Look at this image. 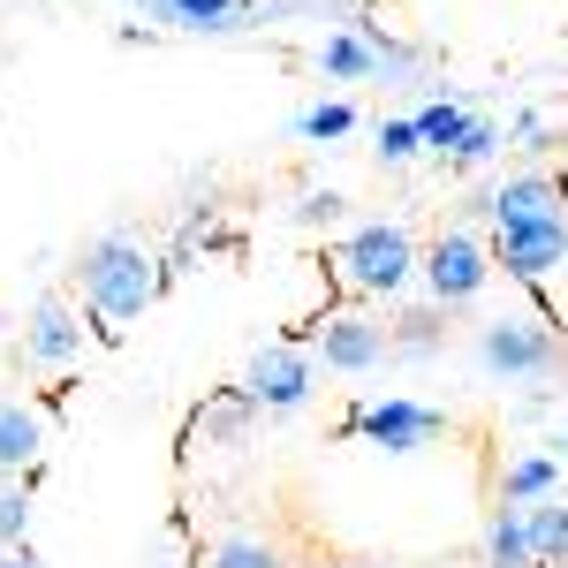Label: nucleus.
<instances>
[{"instance_id":"nucleus-6","label":"nucleus","mask_w":568,"mask_h":568,"mask_svg":"<svg viewBox=\"0 0 568 568\" xmlns=\"http://www.w3.org/2000/svg\"><path fill=\"white\" fill-rule=\"evenodd\" d=\"M342 433L372 439V447H387V455H417V447H433L439 433H447V417L439 409H425V402H356L349 417H342Z\"/></svg>"},{"instance_id":"nucleus-12","label":"nucleus","mask_w":568,"mask_h":568,"mask_svg":"<svg viewBox=\"0 0 568 568\" xmlns=\"http://www.w3.org/2000/svg\"><path fill=\"white\" fill-rule=\"evenodd\" d=\"M144 8L175 31H243L258 16V0H144Z\"/></svg>"},{"instance_id":"nucleus-25","label":"nucleus","mask_w":568,"mask_h":568,"mask_svg":"<svg viewBox=\"0 0 568 568\" xmlns=\"http://www.w3.org/2000/svg\"><path fill=\"white\" fill-rule=\"evenodd\" d=\"M326 568H349V561H326Z\"/></svg>"},{"instance_id":"nucleus-13","label":"nucleus","mask_w":568,"mask_h":568,"mask_svg":"<svg viewBox=\"0 0 568 568\" xmlns=\"http://www.w3.org/2000/svg\"><path fill=\"white\" fill-rule=\"evenodd\" d=\"M524 530H530V561L538 568H568V500H530L524 508Z\"/></svg>"},{"instance_id":"nucleus-10","label":"nucleus","mask_w":568,"mask_h":568,"mask_svg":"<svg viewBox=\"0 0 568 568\" xmlns=\"http://www.w3.org/2000/svg\"><path fill=\"white\" fill-rule=\"evenodd\" d=\"M23 356H31V364H53V372L84 356V326H77L69 296H39V304H31V326H23Z\"/></svg>"},{"instance_id":"nucleus-15","label":"nucleus","mask_w":568,"mask_h":568,"mask_svg":"<svg viewBox=\"0 0 568 568\" xmlns=\"http://www.w3.org/2000/svg\"><path fill=\"white\" fill-rule=\"evenodd\" d=\"M409 122H417V136H425V152H439V160H447V152L463 144V130H470L478 114H470L463 99H425V106H417Z\"/></svg>"},{"instance_id":"nucleus-2","label":"nucleus","mask_w":568,"mask_h":568,"mask_svg":"<svg viewBox=\"0 0 568 568\" xmlns=\"http://www.w3.org/2000/svg\"><path fill=\"white\" fill-rule=\"evenodd\" d=\"M326 265H334V281H342L349 296H402L409 273H417V243H409V227L372 220V227H349Z\"/></svg>"},{"instance_id":"nucleus-24","label":"nucleus","mask_w":568,"mask_h":568,"mask_svg":"<svg viewBox=\"0 0 568 568\" xmlns=\"http://www.w3.org/2000/svg\"><path fill=\"white\" fill-rule=\"evenodd\" d=\"M0 568H45L31 546H0Z\"/></svg>"},{"instance_id":"nucleus-23","label":"nucleus","mask_w":568,"mask_h":568,"mask_svg":"<svg viewBox=\"0 0 568 568\" xmlns=\"http://www.w3.org/2000/svg\"><path fill=\"white\" fill-rule=\"evenodd\" d=\"M334 213H342V197H334V190H311V197H304V220H334Z\"/></svg>"},{"instance_id":"nucleus-17","label":"nucleus","mask_w":568,"mask_h":568,"mask_svg":"<svg viewBox=\"0 0 568 568\" xmlns=\"http://www.w3.org/2000/svg\"><path fill=\"white\" fill-rule=\"evenodd\" d=\"M318 69H326V77H342V84H356V77H372L379 61H372V45L356 39V31H334V39L318 45Z\"/></svg>"},{"instance_id":"nucleus-21","label":"nucleus","mask_w":568,"mask_h":568,"mask_svg":"<svg viewBox=\"0 0 568 568\" xmlns=\"http://www.w3.org/2000/svg\"><path fill=\"white\" fill-rule=\"evenodd\" d=\"M417 152H425V136H417V122H409V114L379 122V168H409Z\"/></svg>"},{"instance_id":"nucleus-5","label":"nucleus","mask_w":568,"mask_h":568,"mask_svg":"<svg viewBox=\"0 0 568 568\" xmlns=\"http://www.w3.org/2000/svg\"><path fill=\"white\" fill-rule=\"evenodd\" d=\"M568 265V213L561 220H516V227H493V273H508V281H554Z\"/></svg>"},{"instance_id":"nucleus-4","label":"nucleus","mask_w":568,"mask_h":568,"mask_svg":"<svg viewBox=\"0 0 568 568\" xmlns=\"http://www.w3.org/2000/svg\"><path fill=\"white\" fill-rule=\"evenodd\" d=\"M478 364L493 379H546V372L561 364V342H554V326H538V318H485L478 326Z\"/></svg>"},{"instance_id":"nucleus-14","label":"nucleus","mask_w":568,"mask_h":568,"mask_svg":"<svg viewBox=\"0 0 568 568\" xmlns=\"http://www.w3.org/2000/svg\"><path fill=\"white\" fill-rule=\"evenodd\" d=\"M561 493V463L554 455H516L500 470V508H530V500H554Z\"/></svg>"},{"instance_id":"nucleus-1","label":"nucleus","mask_w":568,"mask_h":568,"mask_svg":"<svg viewBox=\"0 0 568 568\" xmlns=\"http://www.w3.org/2000/svg\"><path fill=\"white\" fill-rule=\"evenodd\" d=\"M77 288H84V311L106 326V334H122L130 318L152 311L160 296V258L136 243V235H99L84 243V258H77Z\"/></svg>"},{"instance_id":"nucleus-22","label":"nucleus","mask_w":568,"mask_h":568,"mask_svg":"<svg viewBox=\"0 0 568 568\" xmlns=\"http://www.w3.org/2000/svg\"><path fill=\"white\" fill-rule=\"evenodd\" d=\"M213 568H281V554H273L265 538H220Z\"/></svg>"},{"instance_id":"nucleus-11","label":"nucleus","mask_w":568,"mask_h":568,"mask_svg":"<svg viewBox=\"0 0 568 568\" xmlns=\"http://www.w3.org/2000/svg\"><path fill=\"white\" fill-rule=\"evenodd\" d=\"M45 447V417L31 402H0V478H31Z\"/></svg>"},{"instance_id":"nucleus-7","label":"nucleus","mask_w":568,"mask_h":568,"mask_svg":"<svg viewBox=\"0 0 568 568\" xmlns=\"http://www.w3.org/2000/svg\"><path fill=\"white\" fill-rule=\"evenodd\" d=\"M311 372H318L311 349H258L235 394H243L251 409H273V417H281V409H304L311 402Z\"/></svg>"},{"instance_id":"nucleus-8","label":"nucleus","mask_w":568,"mask_h":568,"mask_svg":"<svg viewBox=\"0 0 568 568\" xmlns=\"http://www.w3.org/2000/svg\"><path fill=\"white\" fill-rule=\"evenodd\" d=\"M304 334H311V356H326V372H372V364L394 349L387 326H372L364 311H326Z\"/></svg>"},{"instance_id":"nucleus-3","label":"nucleus","mask_w":568,"mask_h":568,"mask_svg":"<svg viewBox=\"0 0 568 568\" xmlns=\"http://www.w3.org/2000/svg\"><path fill=\"white\" fill-rule=\"evenodd\" d=\"M417 273H425V288H433V304H439V311L478 304L485 281H493V243H478L470 227H439L433 251L417 258Z\"/></svg>"},{"instance_id":"nucleus-20","label":"nucleus","mask_w":568,"mask_h":568,"mask_svg":"<svg viewBox=\"0 0 568 568\" xmlns=\"http://www.w3.org/2000/svg\"><path fill=\"white\" fill-rule=\"evenodd\" d=\"M0 546H31V478H0Z\"/></svg>"},{"instance_id":"nucleus-9","label":"nucleus","mask_w":568,"mask_h":568,"mask_svg":"<svg viewBox=\"0 0 568 568\" xmlns=\"http://www.w3.org/2000/svg\"><path fill=\"white\" fill-rule=\"evenodd\" d=\"M568 213V182L530 168V175H508L493 197H485V220L493 227H516V220H561Z\"/></svg>"},{"instance_id":"nucleus-16","label":"nucleus","mask_w":568,"mask_h":568,"mask_svg":"<svg viewBox=\"0 0 568 568\" xmlns=\"http://www.w3.org/2000/svg\"><path fill=\"white\" fill-rule=\"evenodd\" d=\"M485 568H538L530 561L524 508H493V524H485Z\"/></svg>"},{"instance_id":"nucleus-18","label":"nucleus","mask_w":568,"mask_h":568,"mask_svg":"<svg viewBox=\"0 0 568 568\" xmlns=\"http://www.w3.org/2000/svg\"><path fill=\"white\" fill-rule=\"evenodd\" d=\"M493 160H500V122H470V130H463V144H455V152H447V175H478V168H493Z\"/></svg>"},{"instance_id":"nucleus-19","label":"nucleus","mask_w":568,"mask_h":568,"mask_svg":"<svg viewBox=\"0 0 568 568\" xmlns=\"http://www.w3.org/2000/svg\"><path fill=\"white\" fill-rule=\"evenodd\" d=\"M356 130V106L349 99H318V106H304L296 114V136H311V144H334V136Z\"/></svg>"}]
</instances>
